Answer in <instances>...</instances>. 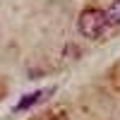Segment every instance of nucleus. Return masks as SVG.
I'll return each instance as SVG.
<instances>
[{"label":"nucleus","instance_id":"1","mask_svg":"<svg viewBox=\"0 0 120 120\" xmlns=\"http://www.w3.org/2000/svg\"><path fill=\"white\" fill-rule=\"evenodd\" d=\"M77 26H79V31H82V36H86V38H98L101 31L108 26L106 12H103V10H98V7H89V10H84V12L79 15Z\"/></svg>","mask_w":120,"mask_h":120},{"label":"nucleus","instance_id":"2","mask_svg":"<svg viewBox=\"0 0 120 120\" xmlns=\"http://www.w3.org/2000/svg\"><path fill=\"white\" fill-rule=\"evenodd\" d=\"M106 22L111 26H118L120 24V0H115V3L106 10Z\"/></svg>","mask_w":120,"mask_h":120},{"label":"nucleus","instance_id":"3","mask_svg":"<svg viewBox=\"0 0 120 120\" xmlns=\"http://www.w3.org/2000/svg\"><path fill=\"white\" fill-rule=\"evenodd\" d=\"M38 98H41V91H34V94H26V96H22L17 101V106H15V111H26L31 103H36Z\"/></svg>","mask_w":120,"mask_h":120}]
</instances>
